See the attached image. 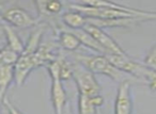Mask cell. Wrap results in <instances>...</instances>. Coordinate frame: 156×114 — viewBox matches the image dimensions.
<instances>
[{
  "instance_id": "obj_5",
  "label": "cell",
  "mask_w": 156,
  "mask_h": 114,
  "mask_svg": "<svg viewBox=\"0 0 156 114\" xmlns=\"http://www.w3.org/2000/svg\"><path fill=\"white\" fill-rule=\"evenodd\" d=\"M134 82L133 80H124L119 83L115 99L113 114H133L134 103L132 97V84Z\"/></svg>"
},
{
  "instance_id": "obj_16",
  "label": "cell",
  "mask_w": 156,
  "mask_h": 114,
  "mask_svg": "<svg viewBox=\"0 0 156 114\" xmlns=\"http://www.w3.org/2000/svg\"><path fill=\"white\" fill-rule=\"evenodd\" d=\"M143 64L149 69L156 71V44L152 46L147 51V56L143 59Z\"/></svg>"
},
{
  "instance_id": "obj_18",
  "label": "cell",
  "mask_w": 156,
  "mask_h": 114,
  "mask_svg": "<svg viewBox=\"0 0 156 114\" xmlns=\"http://www.w3.org/2000/svg\"><path fill=\"white\" fill-rule=\"evenodd\" d=\"M1 102H2V105L5 108V110L8 111V114H24L22 111H20V109H18V108H16L15 105H14L13 103L9 100V98H8V97H5V98L3 99Z\"/></svg>"
},
{
  "instance_id": "obj_8",
  "label": "cell",
  "mask_w": 156,
  "mask_h": 114,
  "mask_svg": "<svg viewBox=\"0 0 156 114\" xmlns=\"http://www.w3.org/2000/svg\"><path fill=\"white\" fill-rule=\"evenodd\" d=\"M62 24L69 30H78L83 29L88 25V18L80 12L69 10L61 15Z\"/></svg>"
},
{
  "instance_id": "obj_10",
  "label": "cell",
  "mask_w": 156,
  "mask_h": 114,
  "mask_svg": "<svg viewBox=\"0 0 156 114\" xmlns=\"http://www.w3.org/2000/svg\"><path fill=\"white\" fill-rule=\"evenodd\" d=\"M15 81L14 66L0 64V98L1 101L7 97V92L11 83Z\"/></svg>"
},
{
  "instance_id": "obj_1",
  "label": "cell",
  "mask_w": 156,
  "mask_h": 114,
  "mask_svg": "<svg viewBox=\"0 0 156 114\" xmlns=\"http://www.w3.org/2000/svg\"><path fill=\"white\" fill-rule=\"evenodd\" d=\"M75 61L85 65L93 74H100L112 79L113 81L121 83L124 80H133L136 83L144 84L141 80L132 77L128 74L115 67L109 59L104 54H75Z\"/></svg>"
},
{
  "instance_id": "obj_11",
  "label": "cell",
  "mask_w": 156,
  "mask_h": 114,
  "mask_svg": "<svg viewBox=\"0 0 156 114\" xmlns=\"http://www.w3.org/2000/svg\"><path fill=\"white\" fill-rule=\"evenodd\" d=\"M2 30L5 32V39H7V46L10 47L11 49H13L14 51H16L17 54H22L26 47V44H24V42L22 41V39L20 37V35L16 33V31L13 29V27H11L8 24L2 25Z\"/></svg>"
},
{
  "instance_id": "obj_12",
  "label": "cell",
  "mask_w": 156,
  "mask_h": 114,
  "mask_svg": "<svg viewBox=\"0 0 156 114\" xmlns=\"http://www.w3.org/2000/svg\"><path fill=\"white\" fill-rule=\"evenodd\" d=\"M72 31L77 35V37L79 39V41H80V43L83 44V45H85L86 47L98 52V54H104V56L106 54V51L104 50V48H103L102 46L93 39V36H92L89 32H87L85 29H78V30H72Z\"/></svg>"
},
{
  "instance_id": "obj_14",
  "label": "cell",
  "mask_w": 156,
  "mask_h": 114,
  "mask_svg": "<svg viewBox=\"0 0 156 114\" xmlns=\"http://www.w3.org/2000/svg\"><path fill=\"white\" fill-rule=\"evenodd\" d=\"M59 63H60V78L62 81L73 79V63L69 62L65 56L60 52L58 57Z\"/></svg>"
},
{
  "instance_id": "obj_6",
  "label": "cell",
  "mask_w": 156,
  "mask_h": 114,
  "mask_svg": "<svg viewBox=\"0 0 156 114\" xmlns=\"http://www.w3.org/2000/svg\"><path fill=\"white\" fill-rule=\"evenodd\" d=\"M83 29L87 32H89L93 36V39L104 48V50L106 51V54H126L125 51L121 48V46L110 35L107 34L102 28L88 22V25Z\"/></svg>"
},
{
  "instance_id": "obj_19",
  "label": "cell",
  "mask_w": 156,
  "mask_h": 114,
  "mask_svg": "<svg viewBox=\"0 0 156 114\" xmlns=\"http://www.w3.org/2000/svg\"><path fill=\"white\" fill-rule=\"evenodd\" d=\"M61 114H75L74 113V111H73V108H72V103H71V101H67V103H66V105L64 107V109H63V111H62V113Z\"/></svg>"
},
{
  "instance_id": "obj_17",
  "label": "cell",
  "mask_w": 156,
  "mask_h": 114,
  "mask_svg": "<svg viewBox=\"0 0 156 114\" xmlns=\"http://www.w3.org/2000/svg\"><path fill=\"white\" fill-rule=\"evenodd\" d=\"M144 80H145V84H147L152 91H156V71L149 69Z\"/></svg>"
},
{
  "instance_id": "obj_9",
  "label": "cell",
  "mask_w": 156,
  "mask_h": 114,
  "mask_svg": "<svg viewBox=\"0 0 156 114\" xmlns=\"http://www.w3.org/2000/svg\"><path fill=\"white\" fill-rule=\"evenodd\" d=\"M58 34V45L61 50L74 52L81 45L77 35L69 29H67V30L60 29V32Z\"/></svg>"
},
{
  "instance_id": "obj_20",
  "label": "cell",
  "mask_w": 156,
  "mask_h": 114,
  "mask_svg": "<svg viewBox=\"0 0 156 114\" xmlns=\"http://www.w3.org/2000/svg\"><path fill=\"white\" fill-rule=\"evenodd\" d=\"M147 20H156V12H153V11L147 12Z\"/></svg>"
},
{
  "instance_id": "obj_13",
  "label": "cell",
  "mask_w": 156,
  "mask_h": 114,
  "mask_svg": "<svg viewBox=\"0 0 156 114\" xmlns=\"http://www.w3.org/2000/svg\"><path fill=\"white\" fill-rule=\"evenodd\" d=\"M98 107L94 105L92 97L78 94V114H96Z\"/></svg>"
},
{
  "instance_id": "obj_2",
  "label": "cell",
  "mask_w": 156,
  "mask_h": 114,
  "mask_svg": "<svg viewBox=\"0 0 156 114\" xmlns=\"http://www.w3.org/2000/svg\"><path fill=\"white\" fill-rule=\"evenodd\" d=\"M49 73L51 84H50V101H51L54 114H61L66 105L67 95L65 88L62 84V80L60 78V63L59 60L52 61L46 66Z\"/></svg>"
},
{
  "instance_id": "obj_3",
  "label": "cell",
  "mask_w": 156,
  "mask_h": 114,
  "mask_svg": "<svg viewBox=\"0 0 156 114\" xmlns=\"http://www.w3.org/2000/svg\"><path fill=\"white\" fill-rule=\"evenodd\" d=\"M73 79L77 86L78 94L89 97L101 95L102 88L95 78V74L77 61L73 62Z\"/></svg>"
},
{
  "instance_id": "obj_7",
  "label": "cell",
  "mask_w": 156,
  "mask_h": 114,
  "mask_svg": "<svg viewBox=\"0 0 156 114\" xmlns=\"http://www.w3.org/2000/svg\"><path fill=\"white\" fill-rule=\"evenodd\" d=\"M35 68H37V64L35 62L34 54H22L16 64L14 65L15 83L18 86H23L31 71Z\"/></svg>"
},
{
  "instance_id": "obj_4",
  "label": "cell",
  "mask_w": 156,
  "mask_h": 114,
  "mask_svg": "<svg viewBox=\"0 0 156 114\" xmlns=\"http://www.w3.org/2000/svg\"><path fill=\"white\" fill-rule=\"evenodd\" d=\"M1 19L11 27L18 29H27L41 25L39 18L31 15L27 10L20 7H12L5 10L1 13Z\"/></svg>"
},
{
  "instance_id": "obj_15",
  "label": "cell",
  "mask_w": 156,
  "mask_h": 114,
  "mask_svg": "<svg viewBox=\"0 0 156 114\" xmlns=\"http://www.w3.org/2000/svg\"><path fill=\"white\" fill-rule=\"evenodd\" d=\"M20 54H17L16 51H14L13 49H11V48L5 45L3 46L1 51H0V64L14 66L18 61V59H20Z\"/></svg>"
}]
</instances>
